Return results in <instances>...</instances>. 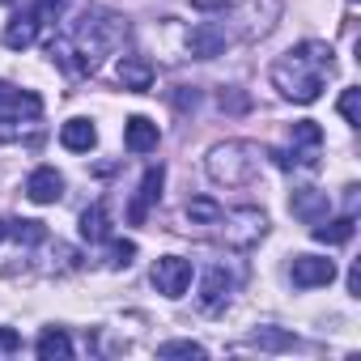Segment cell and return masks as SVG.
Returning a JSON list of instances; mask_svg holds the SVG:
<instances>
[{"instance_id":"obj_1","label":"cell","mask_w":361,"mask_h":361,"mask_svg":"<svg viewBox=\"0 0 361 361\" xmlns=\"http://www.w3.org/2000/svg\"><path fill=\"white\" fill-rule=\"evenodd\" d=\"M128 39V18L119 13H106V9H90L68 39H51L47 51L51 60H60L64 68L73 73H98V64Z\"/></svg>"},{"instance_id":"obj_2","label":"cell","mask_w":361,"mask_h":361,"mask_svg":"<svg viewBox=\"0 0 361 361\" xmlns=\"http://www.w3.org/2000/svg\"><path fill=\"white\" fill-rule=\"evenodd\" d=\"M331 73H336L331 47H327V43H314V39H306V43L289 47V51L272 64V85H276L289 102L310 106V102H319V98H323V85H327V77H331Z\"/></svg>"},{"instance_id":"obj_3","label":"cell","mask_w":361,"mask_h":361,"mask_svg":"<svg viewBox=\"0 0 361 361\" xmlns=\"http://www.w3.org/2000/svg\"><path fill=\"white\" fill-rule=\"evenodd\" d=\"M209 178L221 188H247L251 178L259 174V149L251 140H226L209 149Z\"/></svg>"},{"instance_id":"obj_4","label":"cell","mask_w":361,"mask_h":361,"mask_svg":"<svg viewBox=\"0 0 361 361\" xmlns=\"http://www.w3.org/2000/svg\"><path fill=\"white\" fill-rule=\"evenodd\" d=\"M319 149H323V128L314 119L293 123V149H276L281 170H319Z\"/></svg>"},{"instance_id":"obj_5","label":"cell","mask_w":361,"mask_h":361,"mask_svg":"<svg viewBox=\"0 0 361 361\" xmlns=\"http://www.w3.org/2000/svg\"><path fill=\"white\" fill-rule=\"evenodd\" d=\"M221 238H226V247H234V251H247V247H255L264 234H268V217L259 213V209H234V213H221Z\"/></svg>"},{"instance_id":"obj_6","label":"cell","mask_w":361,"mask_h":361,"mask_svg":"<svg viewBox=\"0 0 361 361\" xmlns=\"http://www.w3.org/2000/svg\"><path fill=\"white\" fill-rule=\"evenodd\" d=\"M230 18L238 22V39H259L272 30V22L281 18V0H230ZM221 9V13H226Z\"/></svg>"},{"instance_id":"obj_7","label":"cell","mask_w":361,"mask_h":361,"mask_svg":"<svg viewBox=\"0 0 361 361\" xmlns=\"http://www.w3.org/2000/svg\"><path fill=\"white\" fill-rule=\"evenodd\" d=\"M149 281H153V289L166 293V298H183L188 285H192V264H188V259H178V255H161V259L153 264Z\"/></svg>"},{"instance_id":"obj_8","label":"cell","mask_w":361,"mask_h":361,"mask_svg":"<svg viewBox=\"0 0 361 361\" xmlns=\"http://www.w3.org/2000/svg\"><path fill=\"white\" fill-rule=\"evenodd\" d=\"M289 276H293L298 289H319V285H331L336 281V264L323 259V255H293Z\"/></svg>"},{"instance_id":"obj_9","label":"cell","mask_w":361,"mask_h":361,"mask_svg":"<svg viewBox=\"0 0 361 361\" xmlns=\"http://www.w3.org/2000/svg\"><path fill=\"white\" fill-rule=\"evenodd\" d=\"M161 183H166V170H161V166H149L145 178H140V192H136V200H132V209H128V221H132V226H140V221L149 217V209L161 200Z\"/></svg>"},{"instance_id":"obj_10","label":"cell","mask_w":361,"mask_h":361,"mask_svg":"<svg viewBox=\"0 0 361 361\" xmlns=\"http://www.w3.org/2000/svg\"><path fill=\"white\" fill-rule=\"evenodd\" d=\"M226 43H230L226 26L200 22V26H192V30H188V51H192L196 60H213V56H221V51H226Z\"/></svg>"},{"instance_id":"obj_11","label":"cell","mask_w":361,"mask_h":361,"mask_svg":"<svg viewBox=\"0 0 361 361\" xmlns=\"http://www.w3.org/2000/svg\"><path fill=\"white\" fill-rule=\"evenodd\" d=\"M26 196H30L35 204H56V200L64 196V174H60L56 166H39V170L26 178Z\"/></svg>"},{"instance_id":"obj_12","label":"cell","mask_w":361,"mask_h":361,"mask_svg":"<svg viewBox=\"0 0 361 361\" xmlns=\"http://www.w3.org/2000/svg\"><path fill=\"white\" fill-rule=\"evenodd\" d=\"M39 115H43V102L30 90H13L5 102H0V123H35Z\"/></svg>"},{"instance_id":"obj_13","label":"cell","mask_w":361,"mask_h":361,"mask_svg":"<svg viewBox=\"0 0 361 361\" xmlns=\"http://www.w3.org/2000/svg\"><path fill=\"white\" fill-rule=\"evenodd\" d=\"M289 213H293L298 221H306V226H314V221H323V217L331 213V200H327V192H314V188H302V192H293V196H289Z\"/></svg>"},{"instance_id":"obj_14","label":"cell","mask_w":361,"mask_h":361,"mask_svg":"<svg viewBox=\"0 0 361 361\" xmlns=\"http://www.w3.org/2000/svg\"><path fill=\"white\" fill-rule=\"evenodd\" d=\"M230 289H234L230 272H226V268H209V272H204V281H200V310L217 314V310L230 302Z\"/></svg>"},{"instance_id":"obj_15","label":"cell","mask_w":361,"mask_h":361,"mask_svg":"<svg viewBox=\"0 0 361 361\" xmlns=\"http://www.w3.org/2000/svg\"><path fill=\"white\" fill-rule=\"evenodd\" d=\"M115 77H119V85H123V90H132V94L153 90V64H149L145 56H123V60H119V68H115Z\"/></svg>"},{"instance_id":"obj_16","label":"cell","mask_w":361,"mask_h":361,"mask_svg":"<svg viewBox=\"0 0 361 361\" xmlns=\"http://www.w3.org/2000/svg\"><path fill=\"white\" fill-rule=\"evenodd\" d=\"M35 39H39V18H35V9L13 13L9 26H5V47H9V51H26V47H35Z\"/></svg>"},{"instance_id":"obj_17","label":"cell","mask_w":361,"mask_h":361,"mask_svg":"<svg viewBox=\"0 0 361 361\" xmlns=\"http://www.w3.org/2000/svg\"><path fill=\"white\" fill-rule=\"evenodd\" d=\"M157 140H161V132H157L153 119H145V115H132V119H128V128H123V145H128L132 153H153Z\"/></svg>"},{"instance_id":"obj_18","label":"cell","mask_w":361,"mask_h":361,"mask_svg":"<svg viewBox=\"0 0 361 361\" xmlns=\"http://www.w3.org/2000/svg\"><path fill=\"white\" fill-rule=\"evenodd\" d=\"M60 145L68 149V153H90L94 145H98V132H94V123L90 119H68L64 128H60Z\"/></svg>"},{"instance_id":"obj_19","label":"cell","mask_w":361,"mask_h":361,"mask_svg":"<svg viewBox=\"0 0 361 361\" xmlns=\"http://www.w3.org/2000/svg\"><path fill=\"white\" fill-rule=\"evenodd\" d=\"M310 234H314V243H327V247H344L348 238H353V213H344V217H336V221H314L310 226Z\"/></svg>"},{"instance_id":"obj_20","label":"cell","mask_w":361,"mask_h":361,"mask_svg":"<svg viewBox=\"0 0 361 361\" xmlns=\"http://www.w3.org/2000/svg\"><path fill=\"white\" fill-rule=\"evenodd\" d=\"M81 238H90V243H106L111 238V221H106V204L102 200L81 213Z\"/></svg>"},{"instance_id":"obj_21","label":"cell","mask_w":361,"mask_h":361,"mask_svg":"<svg viewBox=\"0 0 361 361\" xmlns=\"http://www.w3.org/2000/svg\"><path fill=\"white\" fill-rule=\"evenodd\" d=\"M35 348H39V357H43V361H68V357H73V340H68L60 327H47V331L39 336V344H35Z\"/></svg>"},{"instance_id":"obj_22","label":"cell","mask_w":361,"mask_h":361,"mask_svg":"<svg viewBox=\"0 0 361 361\" xmlns=\"http://www.w3.org/2000/svg\"><path fill=\"white\" fill-rule=\"evenodd\" d=\"M221 213H226V209H221L213 196H196V200H188V221H192V226H217Z\"/></svg>"},{"instance_id":"obj_23","label":"cell","mask_w":361,"mask_h":361,"mask_svg":"<svg viewBox=\"0 0 361 361\" xmlns=\"http://www.w3.org/2000/svg\"><path fill=\"white\" fill-rule=\"evenodd\" d=\"M9 234H13L18 243H26V247H39V243L47 238L43 221H13V226H9Z\"/></svg>"},{"instance_id":"obj_24","label":"cell","mask_w":361,"mask_h":361,"mask_svg":"<svg viewBox=\"0 0 361 361\" xmlns=\"http://www.w3.org/2000/svg\"><path fill=\"white\" fill-rule=\"evenodd\" d=\"M157 357H204V344H196V340H170V344L157 348Z\"/></svg>"},{"instance_id":"obj_25","label":"cell","mask_w":361,"mask_h":361,"mask_svg":"<svg viewBox=\"0 0 361 361\" xmlns=\"http://www.w3.org/2000/svg\"><path fill=\"white\" fill-rule=\"evenodd\" d=\"M68 5H73V0H35V18H39V26H43V22H60Z\"/></svg>"},{"instance_id":"obj_26","label":"cell","mask_w":361,"mask_h":361,"mask_svg":"<svg viewBox=\"0 0 361 361\" xmlns=\"http://www.w3.org/2000/svg\"><path fill=\"white\" fill-rule=\"evenodd\" d=\"M340 115H344V123H361V90L340 94Z\"/></svg>"},{"instance_id":"obj_27","label":"cell","mask_w":361,"mask_h":361,"mask_svg":"<svg viewBox=\"0 0 361 361\" xmlns=\"http://www.w3.org/2000/svg\"><path fill=\"white\" fill-rule=\"evenodd\" d=\"M251 340H255L259 348H289V344H293V336H285V331H255Z\"/></svg>"},{"instance_id":"obj_28","label":"cell","mask_w":361,"mask_h":361,"mask_svg":"<svg viewBox=\"0 0 361 361\" xmlns=\"http://www.w3.org/2000/svg\"><path fill=\"white\" fill-rule=\"evenodd\" d=\"M136 255V243H111V268H128Z\"/></svg>"},{"instance_id":"obj_29","label":"cell","mask_w":361,"mask_h":361,"mask_svg":"<svg viewBox=\"0 0 361 361\" xmlns=\"http://www.w3.org/2000/svg\"><path fill=\"white\" fill-rule=\"evenodd\" d=\"M22 348V336L13 327H0V353H18Z\"/></svg>"},{"instance_id":"obj_30","label":"cell","mask_w":361,"mask_h":361,"mask_svg":"<svg viewBox=\"0 0 361 361\" xmlns=\"http://www.w3.org/2000/svg\"><path fill=\"white\" fill-rule=\"evenodd\" d=\"M196 102H200L196 90H178V94H174V106H178V111H196Z\"/></svg>"},{"instance_id":"obj_31","label":"cell","mask_w":361,"mask_h":361,"mask_svg":"<svg viewBox=\"0 0 361 361\" xmlns=\"http://www.w3.org/2000/svg\"><path fill=\"white\" fill-rule=\"evenodd\" d=\"M217 102H221V111H247V98H243V94H226V90H221Z\"/></svg>"},{"instance_id":"obj_32","label":"cell","mask_w":361,"mask_h":361,"mask_svg":"<svg viewBox=\"0 0 361 361\" xmlns=\"http://www.w3.org/2000/svg\"><path fill=\"white\" fill-rule=\"evenodd\" d=\"M348 293H353V298H361V264H353V268H348Z\"/></svg>"},{"instance_id":"obj_33","label":"cell","mask_w":361,"mask_h":361,"mask_svg":"<svg viewBox=\"0 0 361 361\" xmlns=\"http://www.w3.org/2000/svg\"><path fill=\"white\" fill-rule=\"evenodd\" d=\"M230 0H192V9H200V13H209V9H226Z\"/></svg>"},{"instance_id":"obj_34","label":"cell","mask_w":361,"mask_h":361,"mask_svg":"<svg viewBox=\"0 0 361 361\" xmlns=\"http://www.w3.org/2000/svg\"><path fill=\"white\" fill-rule=\"evenodd\" d=\"M9 94H13V85H5V81H0V102H5Z\"/></svg>"},{"instance_id":"obj_35","label":"cell","mask_w":361,"mask_h":361,"mask_svg":"<svg viewBox=\"0 0 361 361\" xmlns=\"http://www.w3.org/2000/svg\"><path fill=\"white\" fill-rule=\"evenodd\" d=\"M5 234H9V226H5V221H0V238H5Z\"/></svg>"},{"instance_id":"obj_36","label":"cell","mask_w":361,"mask_h":361,"mask_svg":"<svg viewBox=\"0 0 361 361\" xmlns=\"http://www.w3.org/2000/svg\"><path fill=\"white\" fill-rule=\"evenodd\" d=\"M348 5H357V0H348Z\"/></svg>"}]
</instances>
